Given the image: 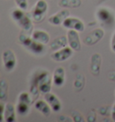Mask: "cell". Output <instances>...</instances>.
<instances>
[{"mask_svg":"<svg viewBox=\"0 0 115 122\" xmlns=\"http://www.w3.org/2000/svg\"><path fill=\"white\" fill-rule=\"evenodd\" d=\"M44 100L50 104L51 110L54 112H58V111H59L61 110L62 108L61 102H60V100L58 99L54 93L50 92H48V93H45L44 94Z\"/></svg>","mask_w":115,"mask_h":122,"instance_id":"obj_12","label":"cell"},{"mask_svg":"<svg viewBox=\"0 0 115 122\" xmlns=\"http://www.w3.org/2000/svg\"><path fill=\"white\" fill-rule=\"evenodd\" d=\"M104 30L102 28H96L84 37V39L83 40V42H84V45L86 46L95 45L96 43H98L102 39L104 38Z\"/></svg>","mask_w":115,"mask_h":122,"instance_id":"obj_5","label":"cell"},{"mask_svg":"<svg viewBox=\"0 0 115 122\" xmlns=\"http://www.w3.org/2000/svg\"><path fill=\"white\" fill-rule=\"evenodd\" d=\"M86 120H87L88 122L96 121V113H95V111H94V110H92V111L89 112Z\"/></svg>","mask_w":115,"mask_h":122,"instance_id":"obj_28","label":"cell"},{"mask_svg":"<svg viewBox=\"0 0 115 122\" xmlns=\"http://www.w3.org/2000/svg\"><path fill=\"white\" fill-rule=\"evenodd\" d=\"M32 22L33 21L31 19V15H29L28 14H25V15H23V18L17 22V24L23 30L26 31L28 33H31L32 29H33Z\"/></svg>","mask_w":115,"mask_h":122,"instance_id":"obj_14","label":"cell"},{"mask_svg":"<svg viewBox=\"0 0 115 122\" xmlns=\"http://www.w3.org/2000/svg\"><path fill=\"white\" fill-rule=\"evenodd\" d=\"M96 17L99 20V22L103 24L111 25L114 22V16L112 12L105 7L99 8L96 12Z\"/></svg>","mask_w":115,"mask_h":122,"instance_id":"obj_8","label":"cell"},{"mask_svg":"<svg viewBox=\"0 0 115 122\" xmlns=\"http://www.w3.org/2000/svg\"><path fill=\"white\" fill-rule=\"evenodd\" d=\"M48 12V3L45 0H38L31 9V17L34 23H42Z\"/></svg>","mask_w":115,"mask_h":122,"instance_id":"obj_3","label":"cell"},{"mask_svg":"<svg viewBox=\"0 0 115 122\" xmlns=\"http://www.w3.org/2000/svg\"><path fill=\"white\" fill-rule=\"evenodd\" d=\"M58 120H59V121H73V118H68V117H67V116H59Z\"/></svg>","mask_w":115,"mask_h":122,"instance_id":"obj_31","label":"cell"},{"mask_svg":"<svg viewBox=\"0 0 115 122\" xmlns=\"http://www.w3.org/2000/svg\"><path fill=\"white\" fill-rule=\"evenodd\" d=\"M0 79H1V78H0Z\"/></svg>","mask_w":115,"mask_h":122,"instance_id":"obj_34","label":"cell"},{"mask_svg":"<svg viewBox=\"0 0 115 122\" xmlns=\"http://www.w3.org/2000/svg\"><path fill=\"white\" fill-rule=\"evenodd\" d=\"M111 50L115 53V32H114V34L112 35V38H111Z\"/></svg>","mask_w":115,"mask_h":122,"instance_id":"obj_32","label":"cell"},{"mask_svg":"<svg viewBox=\"0 0 115 122\" xmlns=\"http://www.w3.org/2000/svg\"><path fill=\"white\" fill-rule=\"evenodd\" d=\"M8 82L5 79H0V101H6L8 97Z\"/></svg>","mask_w":115,"mask_h":122,"instance_id":"obj_20","label":"cell"},{"mask_svg":"<svg viewBox=\"0 0 115 122\" xmlns=\"http://www.w3.org/2000/svg\"><path fill=\"white\" fill-rule=\"evenodd\" d=\"M74 50L70 47H64L60 50H58L56 51H53V53L51 54V58L56 62H64L68 60L69 57H72Z\"/></svg>","mask_w":115,"mask_h":122,"instance_id":"obj_7","label":"cell"},{"mask_svg":"<svg viewBox=\"0 0 115 122\" xmlns=\"http://www.w3.org/2000/svg\"><path fill=\"white\" fill-rule=\"evenodd\" d=\"M34 106H35V109L39 111V112H41L42 115H44V116H50V112H51V108H50V104L47 102L46 101L44 100H38V101H36L34 102Z\"/></svg>","mask_w":115,"mask_h":122,"instance_id":"obj_18","label":"cell"},{"mask_svg":"<svg viewBox=\"0 0 115 122\" xmlns=\"http://www.w3.org/2000/svg\"><path fill=\"white\" fill-rule=\"evenodd\" d=\"M19 41L22 45L26 48L31 52L37 55L42 54L45 52V46L44 44H42L40 42H37L31 38V33H28L26 31H21L19 34Z\"/></svg>","mask_w":115,"mask_h":122,"instance_id":"obj_2","label":"cell"},{"mask_svg":"<svg viewBox=\"0 0 115 122\" xmlns=\"http://www.w3.org/2000/svg\"><path fill=\"white\" fill-rule=\"evenodd\" d=\"M25 14H26L25 11H23V10L20 9V8H16V9H14L11 12V17L15 22L17 23L19 20H21L23 18V15H25Z\"/></svg>","mask_w":115,"mask_h":122,"instance_id":"obj_24","label":"cell"},{"mask_svg":"<svg viewBox=\"0 0 115 122\" xmlns=\"http://www.w3.org/2000/svg\"><path fill=\"white\" fill-rule=\"evenodd\" d=\"M111 119L115 121V103L113 104V106L111 107Z\"/></svg>","mask_w":115,"mask_h":122,"instance_id":"obj_33","label":"cell"},{"mask_svg":"<svg viewBox=\"0 0 115 122\" xmlns=\"http://www.w3.org/2000/svg\"><path fill=\"white\" fill-rule=\"evenodd\" d=\"M71 118H73V121L75 122H84V118L83 117V115L81 114L80 112H78L77 111H74L71 114Z\"/></svg>","mask_w":115,"mask_h":122,"instance_id":"obj_25","label":"cell"},{"mask_svg":"<svg viewBox=\"0 0 115 122\" xmlns=\"http://www.w3.org/2000/svg\"><path fill=\"white\" fill-rule=\"evenodd\" d=\"M81 5V0H59L58 2V5L63 8H78Z\"/></svg>","mask_w":115,"mask_h":122,"instance_id":"obj_19","label":"cell"},{"mask_svg":"<svg viewBox=\"0 0 115 122\" xmlns=\"http://www.w3.org/2000/svg\"><path fill=\"white\" fill-rule=\"evenodd\" d=\"M53 84L57 87H61L65 84L66 81V71L62 66H58L54 70L52 75Z\"/></svg>","mask_w":115,"mask_h":122,"instance_id":"obj_13","label":"cell"},{"mask_svg":"<svg viewBox=\"0 0 115 122\" xmlns=\"http://www.w3.org/2000/svg\"><path fill=\"white\" fill-rule=\"evenodd\" d=\"M69 15H70L69 10H68L67 8H64L63 10H60L59 12L51 15L48 21L50 24H52L54 26H58V25H61L62 23H64V21L68 17Z\"/></svg>","mask_w":115,"mask_h":122,"instance_id":"obj_10","label":"cell"},{"mask_svg":"<svg viewBox=\"0 0 115 122\" xmlns=\"http://www.w3.org/2000/svg\"><path fill=\"white\" fill-rule=\"evenodd\" d=\"M15 1L18 8L23 11H26L28 9V0H15Z\"/></svg>","mask_w":115,"mask_h":122,"instance_id":"obj_27","label":"cell"},{"mask_svg":"<svg viewBox=\"0 0 115 122\" xmlns=\"http://www.w3.org/2000/svg\"><path fill=\"white\" fill-rule=\"evenodd\" d=\"M68 44V41L67 36H58L50 42V48L52 51H56V50L64 48V47H67Z\"/></svg>","mask_w":115,"mask_h":122,"instance_id":"obj_17","label":"cell"},{"mask_svg":"<svg viewBox=\"0 0 115 122\" xmlns=\"http://www.w3.org/2000/svg\"><path fill=\"white\" fill-rule=\"evenodd\" d=\"M16 109L15 105L8 102L5 105V121L15 122L16 120Z\"/></svg>","mask_w":115,"mask_h":122,"instance_id":"obj_16","label":"cell"},{"mask_svg":"<svg viewBox=\"0 0 115 122\" xmlns=\"http://www.w3.org/2000/svg\"><path fill=\"white\" fill-rule=\"evenodd\" d=\"M31 38L37 42L47 45L50 41V37L49 33L43 30H34L31 32Z\"/></svg>","mask_w":115,"mask_h":122,"instance_id":"obj_15","label":"cell"},{"mask_svg":"<svg viewBox=\"0 0 115 122\" xmlns=\"http://www.w3.org/2000/svg\"><path fill=\"white\" fill-rule=\"evenodd\" d=\"M18 102L27 103L29 105H31L32 103L35 102L34 99L31 96V94L30 92H23L20 93L19 96H18Z\"/></svg>","mask_w":115,"mask_h":122,"instance_id":"obj_23","label":"cell"},{"mask_svg":"<svg viewBox=\"0 0 115 122\" xmlns=\"http://www.w3.org/2000/svg\"><path fill=\"white\" fill-rule=\"evenodd\" d=\"M84 84H85V77L84 75L82 74H77L75 81H74V87L77 90V92L82 91L84 87Z\"/></svg>","mask_w":115,"mask_h":122,"instance_id":"obj_21","label":"cell"},{"mask_svg":"<svg viewBox=\"0 0 115 122\" xmlns=\"http://www.w3.org/2000/svg\"><path fill=\"white\" fill-rule=\"evenodd\" d=\"M31 83L36 84L40 92L45 94L50 92L53 81L50 74L47 70H38L31 77Z\"/></svg>","mask_w":115,"mask_h":122,"instance_id":"obj_1","label":"cell"},{"mask_svg":"<svg viewBox=\"0 0 115 122\" xmlns=\"http://www.w3.org/2000/svg\"><path fill=\"white\" fill-rule=\"evenodd\" d=\"M5 120V105L0 102V122Z\"/></svg>","mask_w":115,"mask_h":122,"instance_id":"obj_29","label":"cell"},{"mask_svg":"<svg viewBox=\"0 0 115 122\" xmlns=\"http://www.w3.org/2000/svg\"><path fill=\"white\" fill-rule=\"evenodd\" d=\"M63 27H65L68 30H75L78 32L84 31V22L79 18L74 17V16H68L67 19L62 23Z\"/></svg>","mask_w":115,"mask_h":122,"instance_id":"obj_6","label":"cell"},{"mask_svg":"<svg viewBox=\"0 0 115 122\" xmlns=\"http://www.w3.org/2000/svg\"><path fill=\"white\" fill-rule=\"evenodd\" d=\"M2 60H3V64H4L5 69L11 72L14 69L16 68V64H17V60H16V57L15 52L12 50H5L2 54Z\"/></svg>","mask_w":115,"mask_h":122,"instance_id":"obj_4","label":"cell"},{"mask_svg":"<svg viewBox=\"0 0 115 122\" xmlns=\"http://www.w3.org/2000/svg\"><path fill=\"white\" fill-rule=\"evenodd\" d=\"M102 66V57L98 53L92 55L90 59V72L93 76H99Z\"/></svg>","mask_w":115,"mask_h":122,"instance_id":"obj_11","label":"cell"},{"mask_svg":"<svg viewBox=\"0 0 115 122\" xmlns=\"http://www.w3.org/2000/svg\"><path fill=\"white\" fill-rule=\"evenodd\" d=\"M68 37V46L75 51H79L81 50V41L79 37V33L77 30H68L67 33Z\"/></svg>","mask_w":115,"mask_h":122,"instance_id":"obj_9","label":"cell"},{"mask_svg":"<svg viewBox=\"0 0 115 122\" xmlns=\"http://www.w3.org/2000/svg\"><path fill=\"white\" fill-rule=\"evenodd\" d=\"M30 106L29 104L24 102H18V103L16 104V112L20 115V116H26V115L29 114L30 112Z\"/></svg>","mask_w":115,"mask_h":122,"instance_id":"obj_22","label":"cell"},{"mask_svg":"<svg viewBox=\"0 0 115 122\" xmlns=\"http://www.w3.org/2000/svg\"><path fill=\"white\" fill-rule=\"evenodd\" d=\"M98 112L102 116H108L111 113V106H103L98 109Z\"/></svg>","mask_w":115,"mask_h":122,"instance_id":"obj_26","label":"cell"},{"mask_svg":"<svg viewBox=\"0 0 115 122\" xmlns=\"http://www.w3.org/2000/svg\"><path fill=\"white\" fill-rule=\"evenodd\" d=\"M107 77H108V79H109V80L114 81V82H115V70L108 72Z\"/></svg>","mask_w":115,"mask_h":122,"instance_id":"obj_30","label":"cell"}]
</instances>
